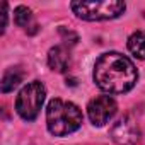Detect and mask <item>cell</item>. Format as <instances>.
Here are the masks:
<instances>
[{
    "label": "cell",
    "mask_w": 145,
    "mask_h": 145,
    "mask_svg": "<svg viewBox=\"0 0 145 145\" xmlns=\"http://www.w3.org/2000/svg\"><path fill=\"white\" fill-rule=\"evenodd\" d=\"M14 21H16V24H17L19 27H24L29 34L38 33V24H36V21H34L31 10H29L27 7H24V5L17 7V9L14 10Z\"/></svg>",
    "instance_id": "obj_8"
},
{
    "label": "cell",
    "mask_w": 145,
    "mask_h": 145,
    "mask_svg": "<svg viewBox=\"0 0 145 145\" xmlns=\"http://www.w3.org/2000/svg\"><path fill=\"white\" fill-rule=\"evenodd\" d=\"M125 2L106 0V2H72L74 10L80 19L86 21H106L114 19L125 12Z\"/></svg>",
    "instance_id": "obj_3"
},
{
    "label": "cell",
    "mask_w": 145,
    "mask_h": 145,
    "mask_svg": "<svg viewBox=\"0 0 145 145\" xmlns=\"http://www.w3.org/2000/svg\"><path fill=\"white\" fill-rule=\"evenodd\" d=\"M87 113H89V118H91V121L94 125L103 126L114 116L116 101L113 97H109V96H97L89 103Z\"/></svg>",
    "instance_id": "obj_5"
},
{
    "label": "cell",
    "mask_w": 145,
    "mask_h": 145,
    "mask_svg": "<svg viewBox=\"0 0 145 145\" xmlns=\"http://www.w3.org/2000/svg\"><path fill=\"white\" fill-rule=\"evenodd\" d=\"M21 80H22V70L21 68H9L2 79V92L4 94L10 92L16 86H19Z\"/></svg>",
    "instance_id": "obj_10"
},
{
    "label": "cell",
    "mask_w": 145,
    "mask_h": 145,
    "mask_svg": "<svg viewBox=\"0 0 145 145\" xmlns=\"http://www.w3.org/2000/svg\"><path fill=\"white\" fill-rule=\"evenodd\" d=\"M70 63V53L65 46H55L48 53V65L55 72H65Z\"/></svg>",
    "instance_id": "obj_7"
},
{
    "label": "cell",
    "mask_w": 145,
    "mask_h": 145,
    "mask_svg": "<svg viewBox=\"0 0 145 145\" xmlns=\"http://www.w3.org/2000/svg\"><path fill=\"white\" fill-rule=\"evenodd\" d=\"M82 111L74 104L63 99H51L46 109V123L50 133L55 137H65L74 133L82 125Z\"/></svg>",
    "instance_id": "obj_2"
},
{
    "label": "cell",
    "mask_w": 145,
    "mask_h": 145,
    "mask_svg": "<svg viewBox=\"0 0 145 145\" xmlns=\"http://www.w3.org/2000/svg\"><path fill=\"white\" fill-rule=\"evenodd\" d=\"M137 68L133 61L121 53H104L94 67V80L97 87L109 94L128 92L137 82Z\"/></svg>",
    "instance_id": "obj_1"
},
{
    "label": "cell",
    "mask_w": 145,
    "mask_h": 145,
    "mask_svg": "<svg viewBox=\"0 0 145 145\" xmlns=\"http://www.w3.org/2000/svg\"><path fill=\"white\" fill-rule=\"evenodd\" d=\"M44 96H46V91H44V86L38 80L27 84L26 87H22V91L19 92L17 99H16V111L19 113L21 118L27 120V121H33L43 103H44Z\"/></svg>",
    "instance_id": "obj_4"
},
{
    "label": "cell",
    "mask_w": 145,
    "mask_h": 145,
    "mask_svg": "<svg viewBox=\"0 0 145 145\" xmlns=\"http://www.w3.org/2000/svg\"><path fill=\"white\" fill-rule=\"evenodd\" d=\"M128 50L140 60H145V31H137L128 38Z\"/></svg>",
    "instance_id": "obj_9"
},
{
    "label": "cell",
    "mask_w": 145,
    "mask_h": 145,
    "mask_svg": "<svg viewBox=\"0 0 145 145\" xmlns=\"http://www.w3.org/2000/svg\"><path fill=\"white\" fill-rule=\"evenodd\" d=\"M138 137H140V130L135 120H131L130 116L120 118L111 128V138L118 145H135L138 142Z\"/></svg>",
    "instance_id": "obj_6"
}]
</instances>
